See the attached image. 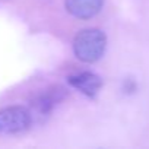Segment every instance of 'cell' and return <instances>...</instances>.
I'll list each match as a JSON object with an SVG mask.
<instances>
[{"instance_id":"1","label":"cell","mask_w":149,"mask_h":149,"mask_svg":"<svg viewBox=\"0 0 149 149\" xmlns=\"http://www.w3.org/2000/svg\"><path fill=\"white\" fill-rule=\"evenodd\" d=\"M107 48V35L98 28L79 31L73 40V51L79 60L85 63L98 61Z\"/></svg>"},{"instance_id":"2","label":"cell","mask_w":149,"mask_h":149,"mask_svg":"<svg viewBox=\"0 0 149 149\" xmlns=\"http://www.w3.org/2000/svg\"><path fill=\"white\" fill-rule=\"evenodd\" d=\"M32 113L21 105L6 107L0 110V134H15L29 129Z\"/></svg>"},{"instance_id":"3","label":"cell","mask_w":149,"mask_h":149,"mask_svg":"<svg viewBox=\"0 0 149 149\" xmlns=\"http://www.w3.org/2000/svg\"><path fill=\"white\" fill-rule=\"evenodd\" d=\"M67 81H69L70 86L78 89L88 98H95L98 95L100 89L102 88V79L97 73H92V72H82L78 74H73Z\"/></svg>"},{"instance_id":"4","label":"cell","mask_w":149,"mask_h":149,"mask_svg":"<svg viewBox=\"0 0 149 149\" xmlns=\"http://www.w3.org/2000/svg\"><path fill=\"white\" fill-rule=\"evenodd\" d=\"M64 6L74 18L89 19L101 12L104 0H64Z\"/></svg>"},{"instance_id":"5","label":"cell","mask_w":149,"mask_h":149,"mask_svg":"<svg viewBox=\"0 0 149 149\" xmlns=\"http://www.w3.org/2000/svg\"><path fill=\"white\" fill-rule=\"evenodd\" d=\"M64 97H66V91L61 86H53V88L44 91L42 94H40V95H37L34 98V101H32V110L38 116H45Z\"/></svg>"}]
</instances>
